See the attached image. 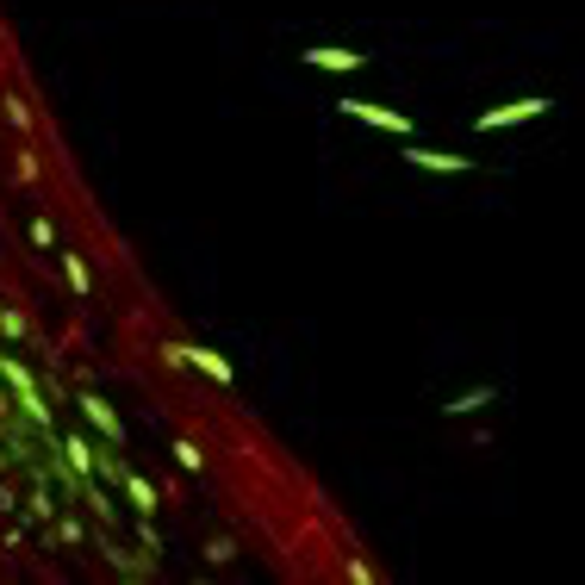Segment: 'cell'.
Listing matches in <instances>:
<instances>
[{
	"label": "cell",
	"mask_w": 585,
	"mask_h": 585,
	"mask_svg": "<svg viewBox=\"0 0 585 585\" xmlns=\"http://www.w3.org/2000/svg\"><path fill=\"white\" fill-rule=\"evenodd\" d=\"M156 355L169 361V368H200L206 380H218V386H231L237 380V368L218 349H200V343H156Z\"/></svg>",
	"instance_id": "cell-1"
},
{
	"label": "cell",
	"mask_w": 585,
	"mask_h": 585,
	"mask_svg": "<svg viewBox=\"0 0 585 585\" xmlns=\"http://www.w3.org/2000/svg\"><path fill=\"white\" fill-rule=\"evenodd\" d=\"M548 94H523V100H511V106H492V113H480L473 119V131H505V125H523V119H542L548 113Z\"/></svg>",
	"instance_id": "cell-2"
},
{
	"label": "cell",
	"mask_w": 585,
	"mask_h": 585,
	"mask_svg": "<svg viewBox=\"0 0 585 585\" xmlns=\"http://www.w3.org/2000/svg\"><path fill=\"white\" fill-rule=\"evenodd\" d=\"M337 113L355 119V125H374V131H393V137H411V119L393 113V106H374V100H337Z\"/></svg>",
	"instance_id": "cell-3"
},
{
	"label": "cell",
	"mask_w": 585,
	"mask_h": 585,
	"mask_svg": "<svg viewBox=\"0 0 585 585\" xmlns=\"http://www.w3.org/2000/svg\"><path fill=\"white\" fill-rule=\"evenodd\" d=\"M361 63V50H349V44H305V69H330V75H355Z\"/></svg>",
	"instance_id": "cell-4"
},
{
	"label": "cell",
	"mask_w": 585,
	"mask_h": 585,
	"mask_svg": "<svg viewBox=\"0 0 585 585\" xmlns=\"http://www.w3.org/2000/svg\"><path fill=\"white\" fill-rule=\"evenodd\" d=\"M75 405H81V417H88V424H94V430H100V436H106V442H113V449H119V442H125V424H119V411L106 405L100 393H81Z\"/></svg>",
	"instance_id": "cell-5"
},
{
	"label": "cell",
	"mask_w": 585,
	"mask_h": 585,
	"mask_svg": "<svg viewBox=\"0 0 585 585\" xmlns=\"http://www.w3.org/2000/svg\"><path fill=\"white\" fill-rule=\"evenodd\" d=\"M405 162H411V169H430V175H467V169H473L467 156H449V150H424V144H405Z\"/></svg>",
	"instance_id": "cell-6"
},
{
	"label": "cell",
	"mask_w": 585,
	"mask_h": 585,
	"mask_svg": "<svg viewBox=\"0 0 585 585\" xmlns=\"http://www.w3.org/2000/svg\"><path fill=\"white\" fill-rule=\"evenodd\" d=\"M113 480L125 486V498H131V511H144V517H156V486L144 480V473H131V467L119 461V473H113Z\"/></svg>",
	"instance_id": "cell-7"
},
{
	"label": "cell",
	"mask_w": 585,
	"mask_h": 585,
	"mask_svg": "<svg viewBox=\"0 0 585 585\" xmlns=\"http://www.w3.org/2000/svg\"><path fill=\"white\" fill-rule=\"evenodd\" d=\"M57 262H63V281H69V293H75V299H88V293H94V268L81 262V256H57Z\"/></svg>",
	"instance_id": "cell-8"
},
{
	"label": "cell",
	"mask_w": 585,
	"mask_h": 585,
	"mask_svg": "<svg viewBox=\"0 0 585 585\" xmlns=\"http://www.w3.org/2000/svg\"><path fill=\"white\" fill-rule=\"evenodd\" d=\"M63 455H69V473H81V480L94 473V442L88 436H63Z\"/></svg>",
	"instance_id": "cell-9"
},
{
	"label": "cell",
	"mask_w": 585,
	"mask_h": 585,
	"mask_svg": "<svg viewBox=\"0 0 585 585\" xmlns=\"http://www.w3.org/2000/svg\"><path fill=\"white\" fill-rule=\"evenodd\" d=\"M492 399H498V386H473V393L449 399V405H442V411H449V417H473V411H480V405H492Z\"/></svg>",
	"instance_id": "cell-10"
},
{
	"label": "cell",
	"mask_w": 585,
	"mask_h": 585,
	"mask_svg": "<svg viewBox=\"0 0 585 585\" xmlns=\"http://www.w3.org/2000/svg\"><path fill=\"white\" fill-rule=\"evenodd\" d=\"M169 455H175L181 473H206V449H200L193 436H175V449H169Z\"/></svg>",
	"instance_id": "cell-11"
},
{
	"label": "cell",
	"mask_w": 585,
	"mask_h": 585,
	"mask_svg": "<svg viewBox=\"0 0 585 585\" xmlns=\"http://www.w3.org/2000/svg\"><path fill=\"white\" fill-rule=\"evenodd\" d=\"M25 330H32V318H25L19 305H0V337H7V343H19Z\"/></svg>",
	"instance_id": "cell-12"
},
{
	"label": "cell",
	"mask_w": 585,
	"mask_h": 585,
	"mask_svg": "<svg viewBox=\"0 0 585 585\" xmlns=\"http://www.w3.org/2000/svg\"><path fill=\"white\" fill-rule=\"evenodd\" d=\"M0 113H7V125H19V131H32V100H19V94H7V100H0Z\"/></svg>",
	"instance_id": "cell-13"
},
{
	"label": "cell",
	"mask_w": 585,
	"mask_h": 585,
	"mask_svg": "<svg viewBox=\"0 0 585 585\" xmlns=\"http://www.w3.org/2000/svg\"><path fill=\"white\" fill-rule=\"evenodd\" d=\"M32 249H57V225H50L44 212L32 218Z\"/></svg>",
	"instance_id": "cell-14"
},
{
	"label": "cell",
	"mask_w": 585,
	"mask_h": 585,
	"mask_svg": "<svg viewBox=\"0 0 585 585\" xmlns=\"http://www.w3.org/2000/svg\"><path fill=\"white\" fill-rule=\"evenodd\" d=\"M38 175H44V162L32 150H19V181H38Z\"/></svg>",
	"instance_id": "cell-15"
},
{
	"label": "cell",
	"mask_w": 585,
	"mask_h": 585,
	"mask_svg": "<svg viewBox=\"0 0 585 585\" xmlns=\"http://www.w3.org/2000/svg\"><path fill=\"white\" fill-rule=\"evenodd\" d=\"M343 579H355V585H374V567H368V561H349V567H343Z\"/></svg>",
	"instance_id": "cell-16"
}]
</instances>
